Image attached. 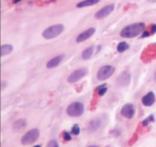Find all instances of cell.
<instances>
[{"label": "cell", "instance_id": "obj_1", "mask_svg": "<svg viewBox=\"0 0 156 147\" xmlns=\"http://www.w3.org/2000/svg\"><path fill=\"white\" fill-rule=\"evenodd\" d=\"M145 26L146 25L143 22L134 23V24H129L122 29V31L120 32V36L127 38L136 37L144 30Z\"/></svg>", "mask_w": 156, "mask_h": 147}, {"label": "cell", "instance_id": "obj_2", "mask_svg": "<svg viewBox=\"0 0 156 147\" xmlns=\"http://www.w3.org/2000/svg\"><path fill=\"white\" fill-rule=\"evenodd\" d=\"M64 29L62 24H57L47 28L42 33V36L46 39H52L60 35Z\"/></svg>", "mask_w": 156, "mask_h": 147}, {"label": "cell", "instance_id": "obj_3", "mask_svg": "<svg viewBox=\"0 0 156 147\" xmlns=\"http://www.w3.org/2000/svg\"><path fill=\"white\" fill-rule=\"evenodd\" d=\"M67 114L72 117H78L84 113V105L81 102H74L69 104L66 110Z\"/></svg>", "mask_w": 156, "mask_h": 147}, {"label": "cell", "instance_id": "obj_4", "mask_svg": "<svg viewBox=\"0 0 156 147\" xmlns=\"http://www.w3.org/2000/svg\"><path fill=\"white\" fill-rule=\"evenodd\" d=\"M40 136V132L37 129H32L27 131L21 138V143L23 145H30L37 140Z\"/></svg>", "mask_w": 156, "mask_h": 147}, {"label": "cell", "instance_id": "obj_5", "mask_svg": "<svg viewBox=\"0 0 156 147\" xmlns=\"http://www.w3.org/2000/svg\"><path fill=\"white\" fill-rule=\"evenodd\" d=\"M115 71V67L114 66L105 65L101 67L97 73V78L99 81H105L108 79L113 75Z\"/></svg>", "mask_w": 156, "mask_h": 147}, {"label": "cell", "instance_id": "obj_6", "mask_svg": "<svg viewBox=\"0 0 156 147\" xmlns=\"http://www.w3.org/2000/svg\"><path fill=\"white\" fill-rule=\"evenodd\" d=\"M88 73V70L86 68H79L78 70H76L75 71H73L69 76L67 78V81L69 83H76L77 81H79V80L82 79V77L85 76Z\"/></svg>", "mask_w": 156, "mask_h": 147}, {"label": "cell", "instance_id": "obj_7", "mask_svg": "<svg viewBox=\"0 0 156 147\" xmlns=\"http://www.w3.org/2000/svg\"><path fill=\"white\" fill-rule=\"evenodd\" d=\"M114 4H110L106 6L105 7L102 8L99 11H98L94 15V17L97 19H102V18H105L108 15H109L111 12L114 11Z\"/></svg>", "mask_w": 156, "mask_h": 147}, {"label": "cell", "instance_id": "obj_8", "mask_svg": "<svg viewBox=\"0 0 156 147\" xmlns=\"http://www.w3.org/2000/svg\"><path fill=\"white\" fill-rule=\"evenodd\" d=\"M121 115L124 116L125 118L127 119H131L133 117L134 114H135V108L134 106L131 104H126L122 107L121 109Z\"/></svg>", "mask_w": 156, "mask_h": 147}, {"label": "cell", "instance_id": "obj_9", "mask_svg": "<svg viewBox=\"0 0 156 147\" xmlns=\"http://www.w3.org/2000/svg\"><path fill=\"white\" fill-rule=\"evenodd\" d=\"M131 76L128 72H123L118 76L117 80V83L119 86L121 87H126L129 85L130 83Z\"/></svg>", "mask_w": 156, "mask_h": 147}, {"label": "cell", "instance_id": "obj_10", "mask_svg": "<svg viewBox=\"0 0 156 147\" xmlns=\"http://www.w3.org/2000/svg\"><path fill=\"white\" fill-rule=\"evenodd\" d=\"M94 32H95V28H91L87 29L86 31L82 32V33L79 34V35H78L76 40V42L81 43L82 42V41H85V40L88 39L90 37H91L94 35Z\"/></svg>", "mask_w": 156, "mask_h": 147}, {"label": "cell", "instance_id": "obj_11", "mask_svg": "<svg viewBox=\"0 0 156 147\" xmlns=\"http://www.w3.org/2000/svg\"><path fill=\"white\" fill-rule=\"evenodd\" d=\"M65 58V55H59L57 56L54 57V58H52L51 60L48 61L47 63V67L49 69L54 68V67H57L59 64L62 61V60Z\"/></svg>", "mask_w": 156, "mask_h": 147}, {"label": "cell", "instance_id": "obj_12", "mask_svg": "<svg viewBox=\"0 0 156 147\" xmlns=\"http://www.w3.org/2000/svg\"><path fill=\"white\" fill-rule=\"evenodd\" d=\"M155 96L153 92H149L142 98V103L146 107H150L155 103Z\"/></svg>", "mask_w": 156, "mask_h": 147}, {"label": "cell", "instance_id": "obj_13", "mask_svg": "<svg viewBox=\"0 0 156 147\" xmlns=\"http://www.w3.org/2000/svg\"><path fill=\"white\" fill-rule=\"evenodd\" d=\"M26 125H27V123H26L25 119H20L14 123L12 125V129L14 131H21L26 126Z\"/></svg>", "mask_w": 156, "mask_h": 147}, {"label": "cell", "instance_id": "obj_14", "mask_svg": "<svg viewBox=\"0 0 156 147\" xmlns=\"http://www.w3.org/2000/svg\"><path fill=\"white\" fill-rule=\"evenodd\" d=\"M101 120L99 119H94L91 121H90L88 125V129L89 131L94 132L97 130L99 127L101 126Z\"/></svg>", "mask_w": 156, "mask_h": 147}, {"label": "cell", "instance_id": "obj_15", "mask_svg": "<svg viewBox=\"0 0 156 147\" xmlns=\"http://www.w3.org/2000/svg\"><path fill=\"white\" fill-rule=\"evenodd\" d=\"M98 2H99L98 0H85V1H82V2H80L77 3L76 7L77 8L86 7V6H92V5L97 4V3Z\"/></svg>", "mask_w": 156, "mask_h": 147}, {"label": "cell", "instance_id": "obj_16", "mask_svg": "<svg viewBox=\"0 0 156 147\" xmlns=\"http://www.w3.org/2000/svg\"><path fill=\"white\" fill-rule=\"evenodd\" d=\"M93 52H94V47L91 46V47H88L87 49H85V51H83L82 54V57L84 60H88L91 58L93 55Z\"/></svg>", "mask_w": 156, "mask_h": 147}, {"label": "cell", "instance_id": "obj_17", "mask_svg": "<svg viewBox=\"0 0 156 147\" xmlns=\"http://www.w3.org/2000/svg\"><path fill=\"white\" fill-rule=\"evenodd\" d=\"M13 50V46L11 44H4L1 47V55L2 56H5L9 55Z\"/></svg>", "mask_w": 156, "mask_h": 147}, {"label": "cell", "instance_id": "obj_18", "mask_svg": "<svg viewBox=\"0 0 156 147\" xmlns=\"http://www.w3.org/2000/svg\"><path fill=\"white\" fill-rule=\"evenodd\" d=\"M129 46L127 43L125 42V41H123V42L119 43V44L117 45V51H118L119 52H121L122 53V52L126 51L129 48Z\"/></svg>", "mask_w": 156, "mask_h": 147}, {"label": "cell", "instance_id": "obj_19", "mask_svg": "<svg viewBox=\"0 0 156 147\" xmlns=\"http://www.w3.org/2000/svg\"><path fill=\"white\" fill-rule=\"evenodd\" d=\"M97 90L99 96H103L104 94H105L107 90H108V87H106V84H105V85H101L100 87H98Z\"/></svg>", "mask_w": 156, "mask_h": 147}, {"label": "cell", "instance_id": "obj_20", "mask_svg": "<svg viewBox=\"0 0 156 147\" xmlns=\"http://www.w3.org/2000/svg\"><path fill=\"white\" fill-rule=\"evenodd\" d=\"M72 133L74 135H79L80 133V128L77 124H75L73 127H72Z\"/></svg>", "mask_w": 156, "mask_h": 147}, {"label": "cell", "instance_id": "obj_21", "mask_svg": "<svg viewBox=\"0 0 156 147\" xmlns=\"http://www.w3.org/2000/svg\"><path fill=\"white\" fill-rule=\"evenodd\" d=\"M47 147H59V146L57 141L55 140V139H52V140H50V142L47 143Z\"/></svg>", "mask_w": 156, "mask_h": 147}, {"label": "cell", "instance_id": "obj_22", "mask_svg": "<svg viewBox=\"0 0 156 147\" xmlns=\"http://www.w3.org/2000/svg\"><path fill=\"white\" fill-rule=\"evenodd\" d=\"M152 121H154L153 116H150L149 118H148V119H145V120L143 121V126H147L148 124H149V122H152Z\"/></svg>", "mask_w": 156, "mask_h": 147}, {"label": "cell", "instance_id": "obj_23", "mask_svg": "<svg viewBox=\"0 0 156 147\" xmlns=\"http://www.w3.org/2000/svg\"><path fill=\"white\" fill-rule=\"evenodd\" d=\"M63 139L65 141H70L72 139V137L69 135V133H67V132H65L63 133Z\"/></svg>", "mask_w": 156, "mask_h": 147}, {"label": "cell", "instance_id": "obj_24", "mask_svg": "<svg viewBox=\"0 0 156 147\" xmlns=\"http://www.w3.org/2000/svg\"><path fill=\"white\" fill-rule=\"evenodd\" d=\"M151 31H152V33L154 34L156 32V24H153L151 25Z\"/></svg>", "mask_w": 156, "mask_h": 147}, {"label": "cell", "instance_id": "obj_25", "mask_svg": "<svg viewBox=\"0 0 156 147\" xmlns=\"http://www.w3.org/2000/svg\"><path fill=\"white\" fill-rule=\"evenodd\" d=\"M149 35H150V33L149 32V31H144L142 37H143V38H145V37H148Z\"/></svg>", "mask_w": 156, "mask_h": 147}, {"label": "cell", "instance_id": "obj_26", "mask_svg": "<svg viewBox=\"0 0 156 147\" xmlns=\"http://www.w3.org/2000/svg\"><path fill=\"white\" fill-rule=\"evenodd\" d=\"M154 79H155V82H156V71H155V75H154Z\"/></svg>", "mask_w": 156, "mask_h": 147}, {"label": "cell", "instance_id": "obj_27", "mask_svg": "<svg viewBox=\"0 0 156 147\" xmlns=\"http://www.w3.org/2000/svg\"><path fill=\"white\" fill-rule=\"evenodd\" d=\"M89 147H98V146H97V145H91V146Z\"/></svg>", "mask_w": 156, "mask_h": 147}, {"label": "cell", "instance_id": "obj_28", "mask_svg": "<svg viewBox=\"0 0 156 147\" xmlns=\"http://www.w3.org/2000/svg\"><path fill=\"white\" fill-rule=\"evenodd\" d=\"M34 147H41V145H35V146H34Z\"/></svg>", "mask_w": 156, "mask_h": 147}]
</instances>
